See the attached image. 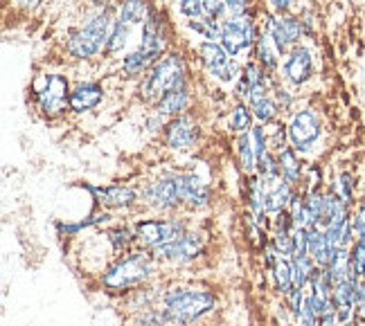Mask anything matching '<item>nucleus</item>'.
Masks as SVG:
<instances>
[{"label":"nucleus","instance_id":"14","mask_svg":"<svg viewBox=\"0 0 365 326\" xmlns=\"http://www.w3.org/2000/svg\"><path fill=\"white\" fill-rule=\"evenodd\" d=\"M314 77H316V61L312 48L300 43L289 54H284V61L279 63V79L287 81L291 88H302Z\"/></svg>","mask_w":365,"mask_h":326},{"label":"nucleus","instance_id":"28","mask_svg":"<svg viewBox=\"0 0 365 326\" xmlns=\"http://www.w3.org/2000/svg\"><path fill=\"white\" fill-rule=\"evenodd\" d=\"M309 257L316 261V265H322V268H327L331 259L336 257V252L327 243L325 230H320V228L309 230Z\"/></svg>","mask_w":365,"mask_h":326},{"label":"nucleus","instance_id":"7","mask_svg":"<svg viewBox=\"0 0 365 326\" xmlns=\"http://www.w3.org/2000/svg\"><path fill=\"white\" fill-rule=\"evenodd\" d=\"M205 250H207V234L190 228L182 236L172 241V243H165L156 250H151V254L158 259L163 268H187L203 259Z\"/></svg>","mask_w":365,"mask_h":326},{"label":"nucleus","instance_id":"57","mask_svg":"<svg viewBox=\"0 0 365 326\" xmlns=\"http://www.w3.org/2000/svg\"><path fill=\"white\" fill-rule=\"evenodd\" d=\"M341 326H356V322H352V324H341Z\"/></svg>","mask_w":365,"mask_h":326},{"label":"nucleus","instance_id":"23","mask_svg":"<svg viewBox=\"0 0 365 326\" xmlns=\"http://www.w3.org/2000/svg\"><path fill=\"white\" fill-rule=\"evenodd\" d=\"M190 106V83L180 88H174L170 93H165L156 104H153V110L160 112L163 117L172 120L178 115H185V110Z\"/></svg>","mask_w":365,"mask_h":326},{"label":"nucleus","instance_id":"19","mask_svg":"<svg viewBox=\"0 0 365 326\" xmlns=\"http://www.w3.org/2000/svg\"><path fill=\"white\" fill-rule=\"evenodd\" d=\"M102 99H104V86L100 81H83V83H77L73 93H70L68 108L73 110L75 115H83V112L100 106Z\"/></svg>","mask_w":365,"mask_h":326},{"label":"nucleus","instance_id":"45","mask_svg":"<svg viewBox=\"0 0 365 326\" xmlns=\"http://www.w3.org/2000/svg\"><path fill=\"white\" fill-rule=\"evenodd\" d=\"M284 300V304L289 306V310L293 313V317H296L300 310H302V306H304V302H307V290H302V288H293L289 295H284L282 297Z\"/></svg>","mask_w":365,"mask_h":326},{"label":"nucleus","instance_id":"32","mask_svg":"<svg viewBox=\"0 0 365 326\" xmlns=\"http://www.w3.org/2000/svg\"><path fill=\"white\" fill-rule=\"evenodd\" d=\"M147 14H149V5L145 0H122L118 9V21L131 27H138V25H145Z\"/></svg>","mask_w":365,"mask_h":326},{"label":"nucleus","instance_id":"13","mask_svg":"<svg viewBox=\"0 0 365 326\" xmlns=\"http://www.w3.org/2000/svg\"><path fill=\"white\" fill-rule=\"evenodd\" d=\"M86 189L97 207L108 211H129L133 207H140V187L133 185H91L83 182Z\"/></svg>","mask_w":365,"mask_h":326},{"label":"nucleus","instance_id":"30","mask_svg":"<svg viewBox=\"0 0 365 326\" xmlns=\"http://www.w3.org/2000/svg\"><path fill=\"white\" fill-rule=\"evenodd\" d=\"M298 194V189L289 185V182L284 180H279L277 185L269 187V216L277 214V211H284L289 209L291 201H293V196Z\"/></svg>","mask_w":365,"mask_h":326},{"label":"nucleus","instance_id":"58","mask_svg":"<svg viewBox=\"0 0 365 326\" xmlns=\"http://www.w3.org/2000/svg\"><path fill=\"white\" fill-rule=\"evenodd\" d=\"M356 326H365V324L363 322H356Z\"/></svg>","mask_w":365,"mask_h":326},{"label":"nucleus","instance_id":"6","mask_svg":"<svg viewBox=\"0 0 365 326\" xmlns=\"http://www.w3.org/2000/svg\"><path fill=\"white\" fill-rule=\"evenodd\" d=\"M140 207L149 214H178L182 209L178 194V174L167 172L140 187Z\"/></svg>","mask_w":365,"mask_h":326},{"label":"nucleus","instance_id":"40","mask_svg":"<svg viewBox=\"0 0 365 326\" xmlns=\"http://www.w3.org/2000/svg\"><path fill=\"white\" fill-rule=\"evenodd\" d=\"M266 135H269V151L271 153H279L282 149L289 147V131H287V126L284 124H269L266 126Z\"/></svg>","mask_w":365,"mask_h":326},{"label":"nucleus","instance_id":"56","mask_svg":"<svg viewBox=\"0 0 365 326\" xmlns=\"http://www.w3.org/2000/svg\"><path fill=\"white\" fill-rule=\"evenodd\" d=\"M356 322H363V324H365V306H361V308L356 310Z\"/></svg>","mask_w":365,"mask_h":326},{"label":"nucleus","instance_id":"37","mask_svg":"<svg viewBox=\"0 0 365 326\" xmlns=\"http://www.w3.org/2000/svg\"><path fill=\"white\" fill-rule=\"evenodd\" d=\"M257 176L266 182V187H273L282 180V174H279V162L275 153H264L257 158Z\"/></svg>","mask_w":365,"mask_h":326},{"label":"nucleus","instance_id":"21","mask_svg":"<svg viewBox=\"0 0 365 326\" xmlns=\"http://www.w3.org/2000/svg\"><path fill=\"white\" fill-rule=\"evenodd\" d=\"M102 234H104V238H106V243H108L110 254H113V257L138 248V234L133 230L131 221L129 223H113V225H108V228H104Z\"/></svg>","mask_w":365,"mask_h":326},{"label":"nucleus","instance_id":"39","mask_svg":"<svg viewBox=\"0 0 365 326\" xmlns=\"http://www.w3.org/2000/svg\"><path fill=\"white\" fill-rule=\"evenodd\" d=\"M187 25H190V30L196 32L201 38L212 41V43H219V36H221V21L194 19V21H190Z\"/></svg>","mask_w":365,"mask_h":326},{"label":"nucleus","instance_id":"53","mask_svg":"<svg viewBox=\"0 0 365 326\" xmlns=\"http://www.w3.org/2000/svg\"><path fill=\"white\" fill-rule=\"evenodd\" d=\"M266 3H269L271 11H275V14H289V9L293 7L296 0H266Z\"/></svg>","mask_w":365,"mask_h":326},{"label":"nucleus","instance_id":"43","mask_svg":"<svg viewBox=\"0 0 365 326\" xmlns=\"http://www.w3.org/2000/svg\"><path fill=\"white\" fill-rule=\"evenodd\" d=\"M250 140H252V147L257 151V158L264 153H269V135H266L264 124H255L250 129Z\"/></svg>","mask_w":365,"mask_h":326},{"label":"nucleus","instance_id":"42","mask_svg":"<svg viewBox=\"0 0 365 326\" xmlns=\"http://www.w3.org/2000/svg\"><path fill=\"white\" fill-rule=\"evenodd\" d=\"M349 223H352L354 241H363L365 238V196L359 198V203L352 207V216H349Z\"/></svg>","mask_w":365,"mask_h":326},{"label":"nucleus","instance_id":"52","mask_svg":"<svg viewBox=\"0 0 365 326\" xmlns=\"http://www.w3.org/2000/svg\"><path fill=\"white\" fill-rule=\"evenodd\" d=\"M336 317L341 324H352L356 322V308L354 306H339L336 308Z\"/></svg>","mask_w":365,"mask_h":326},{"label":"nucleus","instance_id":"44","mask_svg":"<svg viewBox=\"0 0 365 326\" xmlns=\"http://www.w3.org/2000/svg\"><path fill=\"white\" fill-rule=\"evenodd\" d=\"M271 95H273V99L277 102V106H279V110H291V106H293V95H291V90L289 88H284L282 83H273V88H271Z\"/></svg>","mask_w":365,"mask_h":326},{"label":"nucleus","instance_id":"33","mask_svg":"<svg viewBox=\"0 0 365 326\" xmlns=\"http://www.w3.org/2000/svg\"><path fill=\"white\" fill-rule=\"evenodd\" d=\"M122 73H124V77H131V79H143L145 77V73L147 70L153 65L147 56H145V52L143 50H133V52H129L126 56H122Z\"/></svg>","mask_w":365,"mask_h":326},{"label":"nucleus","instance_id":"55","mask_svg":"<svg viewBox=\"0 0 365 326\" xmlns=\"http://www.w3.org/2000/svg\"><path fill=\"white\" fill-rule=\"evenodd\" d=\"M41 3V0H16V5L19 7H25V9H32Z\"/></svg>","mask_w":365,"mask_h":326},{"label":"nucleus","instance_id":"11","mask_svg":"<svg viewBox=\"0 0 365 326\" xmlns=\"http://www.w3.org/2000/svg\"><path fill=\"white\" fill-rule=\"evenodd\" d=\"M199 59L205 68V73L221 83H237V79L244 73V65L237 59H232L221 43H212V41H203L199 46Z\"/></svg>","mask_w":365,"mask_h":326},{"label":"nucleus","instance_id":"20","mask_svg":"<svg viewBox=\"0 0 365 326\" xmlns=\"http://www.w3.org/2000/svg\"><path fill=\"white\" fill-rule=\"evenodd\" d=\"M108 225H113V211L102 209V207H95L83 221H77V223L57 221V223H54V230H57V236H61V238H73L81 230H88V228H108Z\"/></svg>","mask_w":365,"mask_h":326},{"label":"nucleus","instance_id":"34","mask_svg":"<svg viewBox=\"0 0 365 326\" xmlns=\"http://www.w3.org/2000/svg\"><path fill=\"white\" fill-rule=\"evenodd\" d=\"M131 25H126L122 21H118L115 16V23H113V30H110V36H108V43H106V50L104 54L106 56H115V54H122L126 50V43H129L131 38Z\"/></svg>","mask_w":365,"mask_h":326},{"label":"nucleus","instance_id":"2","mask_svg":"<svg viewBox=\"0 0 365 326\" xmlns=\"http://www.w3.org/2000/svg\"><path fill=\"white\" fill-rule=\"evenodd\" d=\"M163 308L167 310L172 326H196L219 308L215 290L190 283H170L163 290Z\"/></svg>","mask_w":365,"mask_h":326},{"label":"nucleus","instance_id":"35","mask_svg":"<svg viewBox=\"0 0 365 326\" xmlns=\"http://www.w3.org/2000/svg\"><path fill=\"white\" fill-rule=\"evenodd\" d=\"M291 268H293V283H296V288L307 290L309 279H312V273L316 268V261L309 257V254H293Z\"/></svg>","mask_w":365,"mask_h":326},{"label":"nucleus","instance_id":"18","mask_svg":"<svg viewBox=\"0 0 365 326\" xmlns=\"http://www.w3.org/2000/svg\"><path fill=\"white\" fill-rule=\"evenodd\" d=\"M163 290H165L163 283H156V281L147 283V286H140V288H135L131 293L118 297V306L122 308V313H126V315L138 313V310H143V308L160 304Z\"/></svg>","mask_w":365,"mask_h":326},{"label":"nucleus","instance_id":"49","mask_svg":"<svg viewBox=\"0 0 365 326\" xmlns=\"http://www.w3.org/2000/svg\"><path fill=\"white\" fill-rule=\"evenodd\" d=\"M180 11L182 16L194 21L203 16V0H180Z\"/></svg>","mask_w":365,"mask_h":326},{"label":"nucleus","instance_id":"41","mask_svg":"<svg viewBox=\"0 0 365 326\" xmlns=\"http://www.w3.org/2000/svg\"><path fill=\"white\" fill-rule=\"evenodd\" d=\"M349 273L356 279H365V238L354 241L349 248Z\"/></svg>","mask_w":365,"mask_h":326},{"label":"nucleus","instance_id":"9","mask_svg":"<svg viewBox=\"0 0 365 326\" xmlns=\"http://www.w3.org/2000/svg\"><path fill=\"white\" fill-rule=\"evenodd\" d=\"M34 102H36V108L43 112L46 117H57V115H63L68 108V102H70V88L68 83V77H63L61 73H48V75H41L36 81H34Z\"/></svg>","mask_w":365,"mask_h":326},{"label":"nucleus","instance_id":"51","mask_svg":"<svg viewBox=\"0 0 365 326\" xmlns=\"http://www.w3.org/2000/svg\"><path fill=\"white\" fill-rule=\"evenodd\" d=\"M170 122L167 117H163L160 112H156V110H151L149 112V117H147V122H145V129L149 131V133H160V131H165V124Z\"/></svg>","mask_w":365,"mask_h":326},{"label":"nucleus","instance_id":"4","mask_svg":"<svg viewBox=\"0 0 365 326\" xmlns=\"http://www.w3.org/2000/svg\"><path fill=\"white\" fill-rule=\"evenodd\" d=\"M187 83V68L185 59L180 56V52H167L165 56L153 63L145 77L138 83V97L143 99L145 104H156L158 99L170 93L174 88H180Z\"/></svg>","mask_w":365,"mask_h":326},{"label":"nucleus","instance_id":"38","mask_svg":"<svg viewBox=\"0 0 365 326\" xmlns=\"http://www.w3.org/2000/svg\"><path fill=\"white\" fill-rule=\"evenodd\" d=\"M271 246L282 259H291L298 252L296 248V234L293 232H271Z\"/></svg>","mask_w":365,"mask_h":326},{"label":"nucleus","instance_id":"3","mask_svg":"<svg viewBox=\"0 0 365 326\" xmlns=\"http://www.w3.org/2000/svg\"><path fill=\"white\" fill-rule=\"evenodd\" d=\"M115 16L108 7H100L86 19L81 27L73 30L66 38V54L75 61L95 59L97 54L106 50L110 30H113Z\"/></svg>","mask_w":365,"mask_h":326},{"label":"nucleus","instance_id":"36","mask_svg":"<svg viewBox=\"0 0 365 326\" xmlns=\"http://www.w3.org/2000/svg\"><path fill=\"white\" fill-rule=\"evenodd\" d=\"M252 120H255V115H252V110H250V106L248 104H244V102H237L235 104V108L230 110V115H228V129L232 131V133H248L252 126Z\"/></svg>","mask_w":365,"mask_h":326},{"label":"nucleus","instance_id":"25","mask_svg":"<svg viewBox=\"0 0 365 326\" xmlns=\"http://www.w3.org/2000/svg\"><path fill=\"white\" fill-rule=\"evenodd\" d=\"M252 56H255V61L266 70L269 75H273L275 70H279V54L273 38L266 34V32H259L257 41H255V48H252Z\"/></svg>","mask_w":365,"mask_h":326},{"label":"nucleus","instance_id":"27","mask_svg":"<svg viewBox=\"0 0 365 326\" xmlns=\"http://www.w3.org/2000/svg\"><path fill=\"white\" fill-rule=\"evenodd\" d=\"M235 153H237V164H240L244 176L257 174V151H255V147H252L250 131L237 135V140H235Z\"/></svg>","mask_w":365,"mask_h":326},{"label":"nucleus","instance_id":"10","mask_svg":"<svg viewBox=\"0 0 365 326\" xmlns=\"http://www.w3.org/2000/svg\"><path fill=\"white\" fill-rule=\"evenodd\" d=\"M257 36H259L257 25H255V21L250 19V14H246V16L221 21L219 43L223 46V50L232 56V59H242L244 54L252 52Z\"/></svg>","mask_w":365,"mask_h":326},{"label":"nucleus","instance_id":"54","mask_svg":"<svg viewBox=\"0 0 365 326\" xmlns=\"http://www.w3.org/2000/svg\"><path fill=\"white\" fill-rule=\"evenodd\" d=\"M318 326H341L339 317H336V310H329V313L318 317Z\"/></svg>","mask_w":365,"mask_h":326},{"label":"nucleus","instance_id":"31","mask_svg":"<svg viewBox=\"0 0 365 326\" xmlns=\"http://www.w3.org/2000/svg\"><path fill=\"white\" fill-rule=\"evenodd\" d=\"M271 275V281H273V288L279 297L289 295L293 288H296V283H293V268H291V259H282L275 263L273 270H269Z\"/></svg>","mask_w":365,"mask_h":326},{"label":"nucleus","instance_id":"15","mask_svg":"<svg viewBox=\"0 0 365 326\" xmlns=\"http://www.w3.org/2000/svg\"><path fill=\"white\" fill-rule=\"evenodd\" d=\"M178 174V194H180V205L185 214H196L203 211L212 203V187L207 182L192 172H176Z\"/></svg>","mask_w":365,"mask_h":326},{"label":"nucleus","instance_id":"5","mask_svg":"<svg viewBox=\"0 0 365 326\" xmlns=\"http://www.w3.org/2000/svg\"><path fill=\"white\" fill-rule=\"evenodd\" d=\"M131 223L138 234V246L145 250H156L165 243H172L192 228L187 214H149L138 216Z\"/></svg>","mask_w":365,"mask_h":326},{"label":"nucleus","instance_id":"24","mask_svg":"<svg viewBox=\"0 0 365 326\" xmlns=\"http://www.w3.org/2000/svg\"><path fill=\"white\" fill-rule=\"evenodd\" d=\"M277 162H279V174H282V180L289 182V185H293L296 189H300L302 178H304V164L300 160V153L289 144L287 149H282L277 153Z\"/></svg>","mask_w":365,"mask_h":326},{"label":"nucleus","instance_id":"8","mask_svg":"<svg viewBox=\"0 0 365 326\" xmlns=\"http://www.w3.org/2000/svg\"><path fill=\"white\" fill-rule=\"evenodd\" d=\"M289 144L296 149L300 155H312L318 144L322 142L325 133V124H322L320 112L314 108H300L291 115L289 124Z\"/></svg>","mask_w":365,"mask_h":326},{"label":"nucleus","instance_id":"1","mask_svg":"<svg viewBox=\"0 0 365 326\" xmlns=\"http://www.w3.org/2000/svg\"><path fill=\"white\" fill-rule=\"evenodd\" d=\"M160 270H163V265L151 254V250L138 246L110 259L108 265L100 273V277H97V283H100V288L104 293L122 297L140 286L158 281Z\"/></svg>","mask_w":365,"mask_h":326},{"label":"nucleus","instance_id":"47","mask_svg":"<svg viewBox=\"0 0 365 326\" xmlns=\"http://www.w3.org/2000/svg\"><path fill=\"white\" fill-rule=\"evenodd\" d=\"M207 21H223L226 19V9H223V0H203V16Z\"/></svg>","mask_w":365,"mask_h":326},{"label":"nucleus","instance_id":"29","mask_svg":"<svg viewBox=\"0 0 365 326\" xmlns=\"http://www.w3.org/2000/svg\"><path fill=\"white\" fill-rule=\"evenodd\" d=\"M126 326H172V324L163 304H156V306L138 310V313L126 315Z\"/></svg>","mask_w":365,"mask_h":326},{"label":"nucleus","instance_id":"22","mask_svg":"<svg viewBox=\"0 0 365 326\" xmlns=\"http://www.w3.org/2000/svg\"><path fill=\"white\" fill-rule=\"evenodd\" d=\"M248 106L252 110V115H255V120L264 126L277 122V115L282 112L277 106V102L273 99V95H271V88H266V86H259V88L252 90V95L248 99Z\"/></svg>","mask_w":365,"mask_h":326},{"label":"nucleus","instance_id":"17","mask_svg":"<svg viewBox=\"0 0 365 326\" xmlns=\"http://www.w3.org/2000/svg\"><path fill=\"white\" fill-rule=\"evenodd\" d=\"M138 48L145 52V56L151 63H156L160 56L167 54V25H165V19L158 9L149 7Z\"/></svg>","mask_w":365,"mask_h":326},{"label":"nucleus","instance_id":"26","mask_svg":"<svg viewBox=\"0 0 365 326\" xmlns=\"http://www.w3.org/2000/svg\"><path fill=\"white\" fill-rule=\"evenodd\" d=\"M336 196L341 198L343 203H347L349 207H354L359 203V182H356V176L352 172H347V169H343V172L336 174L329 185H327Z\"/></svg>","mask_w":365,"mask_h":326},{"label":"nucleus","instance_id":"46","mask_svg":"<svg viewBox=\"0 0 365 326\" xmlns=\"http://www.w3.org/2000/svg\"><path fill=\"white\" fill-rule=\"evenodd\" d=\"M293 230H296V225H293L289 209L277 211V214L271 216V232H293Z\"/></svg>","mask_w":365,"mask_h":326},{"label":"nucleus","instance_id":"12","mask_svg":"<svg viewBox=\"0 0 365 326\" xmlns=\"http://www.w3.org/2000/svg\"><path fill=\"white\" fill-rule=\"evenodd\" d=\"M264 32L273 38L279 54H289L293 48L300 46L302 36L307 34V27L302 19L293 16V14H275V16H266Z\"/></svg>","mask_w":365,"mask_h":326},{"label":"nucleus","instance_id":"50","mask_svg":"<svg viewBox=\"0 0 365 326\" xmlns=\"http://www.w3.org/2000/svg\"><path fill=\"white\" fill-rule=\"evenodd\" d=\"M293 326H318V315L314 313L312 306H309L307 302H304L300 313L293 317Z\"/></svg>","mask_w":365,"mask_h":326},{"label":"nucleus","instance_id":"16","mask_svg":"<svg viewBox=\"0 0 365 326\" xmlns=\"http://www.w3.org/2000/svg\"><path fill=\"white\" fill-rule=\"evenodd\" d=\"M199 137H201V129L199 124L192 120V115H178L172 117L170 122L165 124V131H163V140H165V147L174 151V153H187L192 151L196 144H199Z\"/></svg>","mask_w":365,"mask_h":326},{"label":"nucleus","instance_id":"48","mask_svg":"<svg viewBox=\"0 0 365 326\" xmlns=\"http://www.w3.org/2000/svg\"><path fill=\"white\" fill-rule=\"evenodd\" d=\"M223 9H226V19H237V16H246L250 14V3L248 0H223ZM223 19V21H226Z\"/></svg>","mask_w":365,"mask_h":326}]
</instances>
